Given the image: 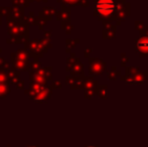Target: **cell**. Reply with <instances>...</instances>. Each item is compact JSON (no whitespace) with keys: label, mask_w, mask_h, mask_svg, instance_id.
I'll list each match as a JSON object with an SVG mask.
<instances>
[{"label":"cell","mask_w":148,"mask_h":147,"mask_svg":"<svg viewBox=\"0 0 148 147\" xmlns=\"http://www.w3.org/2000/svg\"><path fill=\"white\" fill-rule=\"evenodd\" d=\"M120 6L115 0H98L95 4V10L101 17L109 18L115 14Z\"/></svg>","instance_id":"6da1fadb"},{"label":"cell","mask_w":148,"mask_h":147,"mask_svg":"<svg viewBox=\"0 0 148 147\" xmlns=\"http://www.w3.org/2000/svg\"><path fill=\"white\" fill-rule=\"evenodd\" d=\"M137 49L143 53H148V37H142L137 41Z\"/></svg>","instance_id":"7a4b0ae2"}]
</instances>
